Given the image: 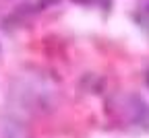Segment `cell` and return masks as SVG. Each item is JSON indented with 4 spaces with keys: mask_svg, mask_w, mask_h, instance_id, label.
Segmentation results:
<instances>
[{
    "mask_svg": "<svg viewBox=\"0 0 149 138\" xmlns=\"http://www.w3.org/2000/svg\"><path fill=\"white\" fill-rule=\"evenodd\" d=\"M147 85H149V76H147Z\"/></svg>",
    "mask_w": 149,
    "mask_h": 138,
    "instance_id": "cell-1",
    "label": "cell"
}]
</instances>
